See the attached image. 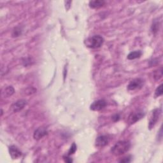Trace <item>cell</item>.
<instances>
[{
  "instance_id": "6da1fadb",
  "label": "cell",
  "mask_w": 163,
  "mask_h": 163,
  "mask_svg": "<svg viewBox=\"0 0 163 163\" xmlns=\"http://www.w3.org/2000/svg\"><path fill=\"white\" fill-rule=\"evenodd\" d=\"M131 148V143L128 141H120L117 142L111 148V152L114 155L119 156L124 154L130 150Z\"/></svg>"
},
{
  "instance_id": "7a4b0ae2",
  "label": "cell",
  "mask_w": 163,
  "mask_h": 163,
  "mask_svg": "<svg viewBox=\"0 0 163 163\" xmlns=\"http://www.w3.org/2000/svg\"><path fill=\"white\" fill-rule=\"evenodd\" d=\"M104 38L100 35H94L87 38L85 41V44L87 47L91 49L99 48L103 44Z\"/></svg>"
},
{
  "instance_id": "3957f363",
  "label": "cell",
  "mask_w": 163,
  "mask_h": 163,
  "mask_svg": "<svg viewBox=\"0 0 163 163\" xmlns=\"http://www.w3.org/2000/svg\"><path fill=\"white\" fill-rule=\"evenodd\" d=\"M145 116V112L143 110H138L136 111H133L132 112L130 116L128 117L127 122L130 125H132L135 124L138 121H139L140 119L143 118Z\"/></svg>"
},
{
  "instance_id": "277c9868",
  "label": "cell",
  "mask_w": 163,
  "mask_h": 163,
  "mask_svg": "<svg viewBox=\"0 0 163 163\" xmlns=\"http://www.w3.org/2000/svg\"><path fill=\"white\" fill-rule=\"evenodd\" d=\"M161 111L159 108L155 109L152 111L150 120H149V127L150 130H152V129L155 126V125L157 122V121L159 120L160 115H161Z\"/></svg>"
},
{
  "instance_id": "5b68a950",
  "label": "cell",
  "mask_w": 163,
  "mask_h": 163,
  "mask_svg": "<svg viewBox=\"0 0 163 163\" xmlns=\"http://www.w3.org/2000/svg\"><path fill=\"white\" fill-rule=\"evenodd\" d=\"M143 85V80L142 79H135L130 82L127 85L129 91H134L141 89Z\"/></svg>"
},
{
  "instance_id": "8992f818",
  "label": "cell",
  "mask_w": 163,
  "mask_h": 163,
  "mask_svg": "<svg viewBox=\"0 0 163 163\" xmlns=\"http://www.w3.org/2000/svg\"><path fill=\"white\" fill-rule=\"evenodd\" d=\"M107 105V102L104 99H99L94 101L91 104L90 108L92 111H100Z\"/></svg>"
},
{
  "instance_id": "52a82bcc",
  "label": "cell",
  "mask_w": 163,
  "mask_h": 163,
  "mask_svg": "<svg viewBox=\"0 0 163 163\" xmlns=\"http://www.w3.org/2000/svg\"><path fill=\"white\" fill-rule=\"evenodd\" d=\"M48 133L47 128L45 127H38L37 130L35 131L33 134L34 139L36 140H39L41 139L43 137L46 136Z\"/></svg>"
},
{
  "instance_id": "ba28073f",
  "label": "cell",
  "mask_w": 163,
  "mask_h": 163,
  "mask_svg": "<svg viewBox=\"0 0 163 163\" xmlns=\"http://www.w3.org/2000/svg\"><path fill=\"white\" fill-rule=\"evenodd\" d=\"M26 104L27 102L24 99L18 100L17 101H16L13 104V105L12 106V109L14 112H18V111L22 110L24 108V107L26 105Z\"/></svg>"
},
{
  "instance_id": "9c48e42d",
  "label": "cell",
  "mask_w": 163,
  "mask_h": 163,
  "mask_svg": "<svg viewBox=\"0 0 163 163\" xmlns=\"http://www.w3.org/2000/svg\"><path fill=\"white\" fill-rule=\"evenodd\" d=\"M109 142V138L107 136H99L96 140V146L98 147H103L108 145Z\"/></svg>"
},
{
  "instance_id": "30bf717a",
  "label": "cell",
  "mask_w": 163,
  "mask_h": 163,
  "mask_svg": "<svg viewBox=\"0 0 163 163\" xmlns=\"http://www.w3.org/2000/svg\"><path fill=\"white\" fill-rule=\"evenodd\" d=\"M9 153L11 157L13 159H17L22 156V152L19 149L14 145H12L9 147Z\"/></svg>"
},
{
  "instance_id": "8fae6325",
  "label": "cell",
  "mask_w": 163,
  "mask_h": 163,
  "mask_svg": "<svg viewBox=\"0 0 163 163\" xmlns=\"http://www.w3.org/2000/svg\"><path fill=\"white\" fill-rule=\"evenodd\" d=\"M105 2L104 1H100V0H94L89 2V6L91 8H99L105 5Z\"/></svg>"
},
{
  "instance_id": "7c38bea8",
  "label": "cell",
  "mask_w": 163,
  "mask_h": 163,
  "mask_svg": "<svg viewBox=\"0 0 163 163\" xmlns=\"http://www.w3.org/2000/svg\"><path fill=\"white\" fill-rule=\"evenodd\" d=\"M142 51L136 50V51H134V52H131L127 56V59L130 60H133L134 59L140 58L142 56Z\"/></svg>"
},
{
  "instance_id": "4fadbf2b",
  "label": "cell",
  "mask_w": 163,
  "mask_h": 163,
  "mask_svg": "<svg viewBox=\"0 0 163 163\" xmlns=\"http://www.w3.org/2000/svg\"><path fill=\"white\" fill-rule=\"evenodd\" d=\"M14 93V89L12 86H8L5 89V91L2 92V94H4L5 96L9 97L11 96Z\"/></svg>"
},
{
  "instance_id": "5bb4252c",
  "label": "cell",
  "mask_w": 163,
  "mask_h": 163,
  "mask_svg": "<svg viewBox=\"0 0 163 163\" xmlns=\"http://www.w3.org/2000/svg\"><path fill=\"white\" fill-rule=\"evenodd\" d=\"M162 76V68H160L153 72V78L156 80H159Z\"/></svg>"
},
{
  "instance_id": "9a60e30c",
  "label": "cell",
  "mask_w": 163,
  "mask_h": 163,
  "mask_svg": "<svg viewBox=\"0 0 163 163\" xmlns=\"http://www.w3.org/2000/svg\"><path fill=\"white\" fill-rule=\"evenodd\" d=\"M163 93V91H162V84H161L156 89V91H155V97L157 98L161 96Z\"/></svg>"
},
{
  "instance_id": "2e32d148",
  "label": "cell",
  "mask_w": 163,
  "mask_h": 163,
  "mask_svg": "<svg viewBox=\"0 0 163 163\" xmlns=\"http://www.w3.org/2000/svg\"><path fill=\"white\" fill-rule=\"evenodd\" d=\"M76 145H75V143H73L71 146L69 151H68V156L72 155V154H73L76 152Z\"/></svg>"
},
{
  "instance_id": "e0dca14e",
  "label": "cell",
  "mask_w": 163,
  "mask_h": 163,
  "mask_svg": "<svg viewBox=\"0 0 163 163\" xmlns=\"http://www.w3.org/2000/svg\"><path fill=\"white\" fill-rule=\"evenodd\" d=\"M159 29V23L157 22H154L152 25V31L153 33L157 32Z\"/></svg>"
},
{
  "instance_id": "ac0fdd59",
  "label": "cell",
  "mask_w": 163,
  "mask_h": 163,
  "mask_svg": "<svg viewBox=\"0 0 163 163\" xmlns=\"http://www.w3.org/2000/svg\"><path fill=\"white\" fill-rule=\"evenodd\" d=\"M64 161H65V162H73V160H72V159H71L70 157H64Z\"/></svg>"
},
{
  "instance_id": "d6986e66",
  "label": "cell",
  "mask_w": 163,
  "mask_h": 163,
  "mask_svg": "<svg viewBox=\"0 0 163 163\" xmlns=\"http://www.w3.org/2000/svg\"><path fill=\"white\" fill-rule=\"evenodd\" d=\"M120 162H131V159L130 157H126L124 159H122Z\"/></svg>"
},
{
  "instance_id": "ffe728a7",
  "label": "cell",
  "mask_w": 163,
  "mask_h": 163,
  "mask_svg": "<svg viewBox=\"0 0 163 163\" xmlns=\"http://www.w3.org/2000/svg\"><path fill=\"white\" fill-rule=\"evenodd\" d=\"M112 118L114 119V121L115 122H116V121H118V120H119V118H120V116H119L118 115L116 114V115H115L114 116L112 117Z\"/></svg>"
}]
</instances>
